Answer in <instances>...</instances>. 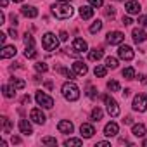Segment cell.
Segmentation results:
<instances>
[{
    "label": "cell",
    "instance_id": "obj_1",
    "mask_svg": "<svg viewBox=\"0 0 147 147\" xmlns=\"http://www.w3.org/2000/svg\"><path fill=\"white\" fill-rule=\"evenodd\" d=\"M50 12L54 14V18L57 19H67L73 16V12H75V9H73L67 2H59V4H54L50 7Z\"/></svg>",
    "mask_w": 147,
    "mask_h": 147
},
{
    "label": "cell",
    "instance_id": "obj_2",
    "mask_svg": "<svg viewBox=\"0 0 147 147\" xmlns=\"http://www.w3.org/2000/svg\"><path fill=\"white\" fill-rule=\"evenodd\" d=\"M62 95L67 99V100H78L80 99V88L73 83V82H66L62 85Z\"/></svg>",
    "mask_w": 147,
    "mask_h": 147
},
{
    "label": "cell",
    "instance_id": "obj_3",
    "mask_svg": "<svg viewBox=\"0 0 147 147\" xmlns=\"http://www.w3.org/2000/svg\"><path fill=\"white\" fill-rule=\"evenodd\" d=\"M42 47H43L47 52H52V50H55V49L59 47V40L55 38L54 33H45L43 38H42Z\"/></svg>",
    "mask_w": 147,
    "mask_h": 147
},
{
    "label": "cell",
    "instance_id": "obj_4",
    "mask_svg": "<svg viewBox=\"0 0 147 147\" xmlns=\"http://www.w3.org/2000/svg\"><path fill=\"white\" fill-rule=\"evenodd\" d=\"M102 99H104V102H106V109H107L109 116H111V118H116V116L119 114V106H118V102H116L111 95H104Z\"/></svg>",
    "mask_w": 147,
    "mask_h": 147
},
{
    "label": "cell",
    "instance_id": "obj_5",
    "mask_svg": "<svg viewBox=\"0 0 147 147\" xmlns=\"http://www.w3.org/2000/svg\"><path fill=\"white\" fill-rule=\"evenodd\" d=\"M35 99H36V102H38V106H42L43 109H52V107H54V99H52L50 95L43 94L42 90H40V92H36Z\"/></svg>",
    "mask_w": 147,
    "mask_h": 147
},
{
    "label": "cell",
    "instance_id": "obj_6",
    "mask_svg": "<svg viewBox=\"0 0 147 147\" xmlns=\"http://www.w3.org/2000/svg\"><path fill=\"white\" fill-rule=\"evenodd\" d=\"M133 109L135 111H138V113H144L145 109H147V97L144 95V94H137L135 97H133Z\"/></svg>",
    "mask_w": 147,
    "mask_h": 147
},
{
    "label": "cell",
    "instance_id": "obj_7",
    "mask_svg": "<svg viewBox=\"0 0 147 147\" xmlns=\"http://www.w3.org/2000/svg\"><path fill=\"white\" fill-rule=\"evenodd\" d=\"M106 40H107V43H111V45H119V43H123L125 35H123L121 31H109Z\"/></svg>",
    "mask_w": 147,
    "mask_h": 147
},
{
    "label": "cell",
    "instance_id": "obj_8",
    "mask_svg": "<svg viewBox=\"0 0 147 147\" xmlns=\"http://www.w3.org/2000/svg\"><path fill=\"white\" fill-rule=\"evenodd\" d=\"M118 55H119L123 61H131V59L135 57V52H133L131 47H128V45H121V47L118 49Z\"/></svg>",
    "mask_w": 147,
    "mask_h": 147
},
{
    "label": "cell",
    "instance_id": "obj_9",
    "mask_svg": "<svg viewBox=\"0 0 147 147\" xmlns=\"http://www.w3.org/2000/svg\"><path fill=\"white\" fill-rule=\"evenodd\" d=\"M30 119L35 121V123H38V125H43L47 118H45V114L42 113V109L35 107V109H31V113H30Z\"/></svg>",
    "mask_w": 147,
    "mask_h": 147
},
{
    "label": "cell",
    "instance_id": "obj_10",
    "mask_svg": "<svg viewBox=\"0 0 147 147\" xmlns=\"http://www.w3.org/2000/svg\"><path fill=\"white\" fill-rule=\"evenodd\" d=\"M57 130H59L61 133L67 135V133H73L75 126H73V123H71V121H67V119H61V121L57 123Z\"/></svg>",
    "mask_w": 147,
    "mask_h": 147
},
{
    "label": "cell",
    "instance_id": "obj_11",
    "mask_svg": "<svg viewBox=\"0 0 147 147\" xmlns=\"http://www.w3.org/2000/svg\"><path fill=\"white\" fill-rule=\"evenodd\" d=\"M73 50H75L76 54H82V52H87L88 50V45L83 38H75L73 40Z\"/></svg>",
    "mask_w": 147,
    "mask_h": 147
},
{
    "label": "cell",
    "instance_id": "obj_12",
    "mask_svg": "<svg viewBox=\"0 0 147 147\" xmlns=\"http://www.w3.org/2000/svg\"><path fill=\"white\" fill-rule=\"evenodd\" d=\"M94 133H95L94 125H90V123H83V125L80 126V135H82L83 138H92Z\"/></svg>",
    "mask_w": 147,
    "mask_h": 147
},
{
    "label": "cell",
    "instance_id": "obj_13",
    "mask_svg": "<svg viewBox=\"0 0 147 147\" xmlns=\"http://www.w3.org/2000/svg\"><path fill=\"white\" fill-rule=\"evenodd\" d=\"M131 36H133V42H135V43H144V42L147 40V33H145L144 30H140V28H135V30L131 31Z\"/></svg>",
    "mask_w": 147,
    "mask_h": 147
},
{
    "label": "cell",
    "instance_id": "obj_14",
    "mask_svg": "<svg viewBox=\"0 0 147 147\" xmlns=\"http://www.w3.org/2000/svg\"><path fill=\"white\" fill-rule=\"evenodd\" d=\"M118 131H119V126H118L114 121H111V123H107V125L104 126V135H106V137H116Z\"/></svg>",
    "mask_w": 147,
    "mask_h": 147
},
{
    "label": "cell",
    "instance_id": "obj_15",
    "mask_svg": "<svg viewBox=\"0 0 147 147\" xmlns=\"http://www.w3.org/2000/svg\"><path fill=\"white\" fill-rule=\"evenodd\" d=\"M73 71H75L78 76H85L87 73H88V67H87V64H85V62H82V61H76L75 64H73Z\"/></svg>",
    "mask_w": 147,
    "mask_h": 147
},
{
    "label": "cell",
    "instance_id": "obj_16",
    "mask_svg": "<svg viewBox=\"0 0 147 147\" xmlns=\"http://www.w3.org/2000/svg\"><path fill=\"white\" fill-rule=\"evenodd\" d=\"M21 14H23L24 18L33 19V18L38 16V11H36V7H33V5H23V7H21Z\"/></svg>",
    "mask_w": 147,
    "mask_h": 147
},
{
    "label": "cell",
    "instance_id": "obj_17",
    "mask_svg": "<svg viewBox=\"0 0 147 147\" xmlns=\"http://www.w3.org/2000/svg\"><path fill=\"white\" fill-rule=\"evenodd\" d=\"M16 52H18V49L14 45H4L2 52H0V57H2V59H9V57H14Z\"/></svg>",
    "mask_w": 147,
    "mask_h": 147
},
{
    "label": "cell",
    "instance_id": "obj_18",
    "mask_svg": "<svg viewBox=\"0 0 147 147\" xmlns=\"http://www.w3.org/2000/svg\"><path fill=\"white\" fill-rule=\"evenodd\" d=\"M125 9H126L128 14H138L140 12V4L137 2V0H128L126 5H125Z\"/></svg>",
    "mask_w": 147,
    "mask_h": 147
},
{
    "label": "cell",
    "instance_id": "obj_19",
    "mask_svg": "<svg viewBox=\"0 0 147 147\" xmlns=\"http://www.w3.org/2000/svg\"><path fill=\"white\" fill-rule=\"evenodd\" d=\"M19 130H21V133H23V135H26V137L33 133L31 123H30L28 119H21V121H19Z\"/></svg>",
    "mask_w": 147,
    "mask_h": 147
},
{
    "label": "cell",
    "instance_id": "obj_20",
    "mask_svg": "<svg viewBox=\"0 0 147 147\" xmlns=\"http://www.w3.org/2000/svg\"><path fill=\"white\" fill-rule=\"evenodd\" d=\"M80 16H82V19H90L94 16V9L90 5H82L80 7Z\"/></svg>",
    "mask_w": 147,
    "mask_h": 147
},
{
    "label": "cell",
    "instance_id": "obj_21",
    "mask_svg": "<svg viewBox=\"0 0 147 147\" xmlns=\"http://www.w3.org/2000/svg\"><path fill=\"white\" fill-rule=\"evenodd\" d=\"M102 55H104L102 49H94V50L88 52V59L90 61H99V59H102Z\"/></svg>",
    "mask_w": 147,
    "mask_h": 147
},
{
    "label": "cell",
    "instance_id": "obj_22",
    "mask_svg": "<svg viewBox=\"0 0 147 147\" xmlns=\"http://www.w3.org/2000/svg\"><path fill=\"white\" fill-rule=\"evenodd\" d=\"M11 85H12L16 90H23V88L26 87V82H24V80H21V78L12 76V78H11Z\"/></svg>",
    "mask_w": 147,
    "mask_h": 147
},
{
    "label": "cell",
    "instance_id": "obj_23",
    "mask_svg": "<svg viewBox=\"0 0 147 147\" xmlns=\"http://www.w3.org/2000/svg\"><path fill=\"white\" fill-rule=\"evenodd\" d=\"M2 92H4V97H7V99H12L16 95V88L12 85H4L2 87Z\"/></svg>",
    "mask_w": 147,
    "mask_h": 147
},
{
    "label": "cell",
    "instance_id": "obj_24",
    "mask_svg": "<svg viewBox=\"0 0 147 147\" xmlns=\"http://www.w3.org/2000/svg\"><path fill=\"white\" fill-rule=\"evenodd\" d=\"M131 133H133L135 137H144V135H145V126H144L142 123H138V125H133V128H131Z\"/></svg>",
    "mask_w": 147,
    "mask_h": 147
},
{
    "label": "cell",
    "instance_id": "obj_25",
    "mask_svg": "<svg viewBox=\"0 0 147 147\" xmlns=\"http://www.w3.org/2000/svg\"><path fill=\"white\" fill-rule=\"evenodd\" d=\"M106 73H107V66H102V64H97L95 69H94V75L99 76V78H104Z\"/></svg>",
    "mask_w": 147,
    "mask_h": 147
},
{
    "label": "cell",
    "instance_id": "obj_26",
    "mask_svg": "<svg viewBox=\"0 0 147 147\" xmlns=\"http://www.w3.org/2000/svg\"><path fill=\"white\" fill-rule=\"evenodd\" d=\"M2 130H4V133H11V130H12V123H11V119L9 118H5V116H2Z\"/></svg>",
    "mask_w": 147,
    "mask_h": 147
},
{
    "label": "cell",
    "instance_id": "obj_27",
    "mask_svg": "<svg viewBox=\"0 0 147 147\" xmlns=\"http://www.w3.org/2000/svg\"><path fill=\"white\" fill-rule=\"evenodd\" d=\"M83 144V140L82 138H67L66 142H64V145L66 147H80Z\"/></svg>",
    "mask_w": 147,
    "mask_h": 147
},
{
    "label": "cell",
    "instance_id": "obj_28",
    "mask_svg": "<svg viewBox=\"0 0 147 147\" xmlns=\"http://www.w3.org/2000/svg\"><path fill=\"white\" fill-rule=\"evenodd\" d=\"M123 78H125V80H133V78H135V69H133L131 66L123 69Z\"/></svg>",
    "mask_w": 147,
    "mask_h": 147
},
{
    "label": "cell",
    "instance_id": "obj_29",
    "mask_svg": "<svg viewBox=\"0 0 147 147\" xmlns=\"http://www.w3.org/2000/svg\"><path fill=\"white\" fill-rule=\"evenodd\" d=\"M24 57H26V59H33V57H36V50H35L33 45H28V47H26V50H24Z\"/></svg>",
    "mask_w": 147,
    "mask_h": 147
},
{
    "label": "cell",
    "instance_id": "obj_30",
    "mask_svg": "<svg viewBox=\"0 0 147 147\" xmlns=\"http://www.w3.org/2000/svg\"><path fill=\"white\" fill-rule=\"evenodd\" d=\"M106 66H107L109 69H116V67H118V59H116V57H111V55L106 57Z\"/></svg>",
    "mask_w": 147,
    "mask_h": 147
},
{
    "label": "cell",
    "instance_id": "obj_31",
    "mask_svg": "<svg viewBox=\"0 0 147 147\" xmlns=\"http://www.w3.org/2000/svg\"><path fill=\"white\" fill-rule=\"evenodd\" d=\"M102 114H104V113H102L100 107H94V109H92V119H94V121H100V119H102Z\"/></svg>",
    "mask_w": 147,
    "mask_h": 147
},
{
    "label": "cell",
    "instance_id": "obj_32",
    "mask_svg": "<svg viewBox=\"0 0 147 147\" xmlns=\"http://www.w3.org/2000/svg\"><path fill=\"white\" fill-rule=\"evenodd\" d=\"M107 88H109L111 92H119V90H121V87H119V83H118L116 80H109V82H107Z\"/></svg>",
    "mask_w": 147,
    "mask_h": 147
},
{
    "label": "cell",
    "instance_id": "obj_33",
    "mask_svg": "<svg viewBox=\"0 0 147 147\" xmlns=\"http://www.w3.org/2000/svg\"><path fill=\"white\" fill-rule=\"evenodd\" d=\"M100 30H102V21L97 19V21L90 26V33H97V31H100Z\"/></svg>",
    "mask_w": 147,
    "mask_h": 147
},
{
    "label": "cell",
    "instance_id": "obj_34",
    "mask_svg": "<svg viewBox=\"0 0 147 147\" xmlns=\"http://www.w3.org/2000/svg\"><path fill=\"white\" fill-rule=\"evenodd\" d=\"M42 144L43 145H57V140L54 137H43L42 138Z\"/></svg>",
    "mask_w": 147,
    "mask_h": 147
},
{
    "label": "cell",
    "instance_id": "obj_35",
    "mask_svg": "<svg viewBox=\"0 0 147 147\" xmlns=\"http://www.w3.org/2000/svg\"><path fill=\"white\" fill-rule=\"evenodd\" d=\"M23 40H24V45H26V47H28V45H35V40H33V36H31L30 33H26Z\"/></svg>",
    "mask_w": 147,
    "mask_h": 147
},
{
    "label": "cell",
    "instance_id": "obj_36",
    "mask_svg": "<svg viewBox=\"0 0 147 147\" xmlns=\"http://www.w3.org/2000/svg\"><path fill=\"white\" fill-rule=\"evenodd\" d=\"M35 67H36V71H40V73H45V71L49 69V66H47L45 62H36Z\"/></svg>",
    "mask_w": 147,
    "mask_h": 147
},
{
    "label": "cell",
    "instance_id": "obj_37",
    "mask_svg": "<svg viewBox=\"0 0 147 147\" xmlns=\"http://www.w3.org/2000/svg\"><path fill=\"white\" fill-rule=\"evenodd\" d=\"M88 4H90L92 7H102V5H104L102 0H88Z\"/></svg>",
    "mask_w": 147,
    "mask_h": 147
},
{
    "label": "cell",
    "instance_id": "obj_38",
    "mask_svg": "<svg viewBox=\"0 0 147 147\" xmlns=\"http://www.w3.org/2000/svg\"><path fill=\"white\" fill-rule=\"evenodd\" d=\"M114 14H116V9H114V7H106V16L114 18Z\"/></svg>",
    "mask_w": 147,
    "mask_h": 147
},
{
    "label": "cell",
    "instance_id": "obj_39",
    "mask_svg": "<svg viewBox=\"0 0 147 147\" xmlns=\"http://www.w3.org/2000/svg\"><path fill=\"white\" fill-rule=\"evenodd\" d=\"M121 21H123V24H125V26H130V24L133 23V21H131V18H128V16H123V19H121Z\"/></svg>",
    "mask_w": 147,
    "mask_h": 147
},
{
    "label": "cell",
    "instance_id": "obj_40",
    "mask_svg": "<svg viewBox=\"0 0 147 147\" xmlns=\"http://www.w3.org/2000/svg\"><path fill=\"white\" fill-rule=\"evenodd\" d=\"M138 24L147 26V16H140V18H138Z\"/></svg>",
    "mask_w": 147,
    "mask_h": 147
},
{
    "label": "cell",
    "instance_id": "obj_41",
    "mask_svg": "<svg viewBox=\"0 0 147 147\" xmlns=\"http://www.w3.org/2000/svg\"><path fill=\"white\" fill-rule=\"evenodd\" d=\"M95 95H97V88H94V87H92V88L88 90V97H90V99H94Z\"/></svg>",
    "mask_w": 147,
    "mask_h": 147
},
{
    "label": "cell",
    "instance_id": "obj_42",
    "mask_svg": "<svg viewBox=\"0 0 147 147\" xmlns=\"http://www.w3.org/2000/svg\"><path fill=\"white\" fill-rule=\"evenodd\" d=\"M21 102H23V106H26V104H30V102H31V97H30V95H24V97L21 99Z\"/></svg>",
    "mask_w": 147,
    "mask_h": 147
},
{
    "label": "cell",
    "instance_id": "obj_43",
    "mask_svg": "<svg viewBox=\"0 0 147 147\" xmlns=\"http://www.w3.org/2000/svg\"><path fill=\"white\" fill-rule=\"evenodd\" d=\"M95 147H111V144L109 142H97Z\"/></svg>",
    "mask_w": 147,
    "mask_h": 147
},
{
    "label": "cell",
    "instance_id": "obj_44",
    "mask_svg": "<svg viewBox=\"0 0 147 147\" xmlns=\"http://www.w3.org/2000/svg\"><path fill=\"white\" fill-rule=\"evenodd\" d=\"M123 123H125V125H131V123H133V118H131V116H126V118L123 119Z\"/></svg>",
    "mask_w": 147,
    "mask_h": 147
},
{
    "label": "cell",
    "instance_id": "obj_45",
    "mask_svg": "<svg viewBox=\"0 0 147 147\" xmlns=\"http://www.w3.org/2000/svg\"><path fill=\"white\" fill-rule=\"evenodd\" d=\"M9 35H11L12 38H18V31H16L14 28H11V30H9Z\"/></svg>",
    "mask_w": 147,
    "mask_h": 147
},
{
    "label": "cell",
    "instance_id": "obj_46",
    "mask_svg": "<svg viewBox=\"0 0 147 147\" xmlns=\"http://www.w3.org/2000/svg\"><path fill=\"white\" fill-rule=\"evenodd\" d=\"M11 23H12V24H14V26H18V24H19V23H18V18H16V16H14V14H12V16H11Z\"/></svg>",
    "mask_w": 147,
    "mask_h": 147
},
{
    "label": "cell",
    "instance_id": "obj_47",
    "mask_svg": "<svg viewBox=\"0 0 147 147\" xmlns=\"http://www.w3.org/2000/svg\"><path fill=\"white\" fill-rule=\"evenodd\" d=\"M59 36H61V40H62V42H66V40H67V33H66V31H61V35H59Z\"/></svg>",
    "mask_w": 147,
    "mask_h": 147
},
{
    "label": "cell",
    "instance_id": "obj_48",
    "mask_svg": "<svg viewBox=\"0 0 147 147\" xmlns=\"http://www.w3.org/2000/svg\"><path fill=\"white\" fill-rule=\"evenodd\" d=\"M5 38H7V36H5V33H0V43H2V45L5 43Z\"/></svg>",
    "mask_w": 147,
    "mask_h": 147
},
{
    "label": "cell",
    "instance_id": "obj_49",
    "mask_svg": "<svg viewBox=\"0 0 147 147\" xmlns=\"http://www.w3.org/2000/svg\"><path fill=\"white\" fill-rule=\"evenodd\" d=\"M138 78H140V82H142L144 85L147 83V76H144V75H138Z\"/></svg>",
    "mask_w": 147,
    "mask_h": 147
},
{
    "label": "cell",
    "instance_id": "obj_50",
    "mask_svg": "<svg viewBox=\"0 0 147 147\" xmlns=\"http://www.w3.org/2000/svg\"><path fill=\"white\" fill-rule=\"evenodd\" d=\"M7 4H9V0H0V5H2V7H4V9H5V7H7Z\"/></svg>",
    "mask_w": 147,
    "mask_h": 147
},
{
    "label": "cell",
    "instance_id": "obj_51",
    "mask_svg": "<svg viewBox=\"0 0 147 147\" xmlns=\"http://www.w3.org/2000/svg\"><path fill=\"white\" fill-rule=\"evenodd\" d=\"M130 92H131V90H130V88H126V90H123L121 94H123V97H128V95H130Z\"/></svg>",
    "mask_w": 147,
    "mask_h": 147
},
{
    "label": "cell",
    "instance_id": "obj_52",
    "mask_svg": "<svg viewBox=\"0 0 147 147\" xmlns=\"http://www.w3.org/2000/svg\"><path fill=\"white\" fill-rule=\"evenodd\" d=\"M19 142H21L19 137H12V144H19Z\"/></svg>",
    "mask_w": 147,
    "mask_h": 147
},
{
    "label": "cell",
    "instance_id": "obj_53",
    "mask_svg": "<svg viewBox=\"0 0 147 147\" xmlns=\"http://www.w3.org/2000/svg\"><path fill=\"white\" fill-rule=\"evenodd\" d=\"M5 21V16H4V12H0V24H2Z\"/></svg>",
    "mask_w": 147,
    "mask_h": 147
},
{
    "label": "cell",
    "instance_id": "obj_54",
    "mask_svg": "<svg viewBox=\"0 0 147 147\" xmlns=\"http://www.w3.org/2000/svg\"><path fill=\"white\" fill-rule=\"evenodd\" d=\"M57 2H71V0H57Z\"/></svg>",
    "mask_w": 147,
    "mask_h": 147
},
{
    "label": "cell",
    "instance_id": "obj_55",
    "mask_svg": "<svg viewBox=\"0 0 147 147\" xmlns=\"http://www.w3.org/2000/svg\"><path fill=\"white\" fill-rule=\"evenodd\" d=\"M142 145H147V140H144V142H142Z\"/></svg>",
    "mask_w": 147,
    "mask_h": 147
},
{
    "label": "cell",
    "instance_id": "obj_56",
    "mask_svg": "<svg viewBox=\"0 0 147 147\" xmlns=\"http://www.w3.org/2000/svg\"><path fill=\"white\" fill-rule=\"evenodd\" d=\"M12 2H23V0H12Z\"/></svg>",
    "mask_w": 147,
    "mask_h": 147
},
{
    "label": "cell",
    "instance_id": "obj_57",
    "mask_svg": "<svg viewBox=\"0 0 147 147\" xmlns=\"http://www.w3.org/2000/svg\"><path fill=\"white\" fill-rule=\"evenodd\" d=\"M118 2H119V0H118Z\"/></svg>",
    "mask_w": 147,
    "mask_h": 147
}]
</instances>
